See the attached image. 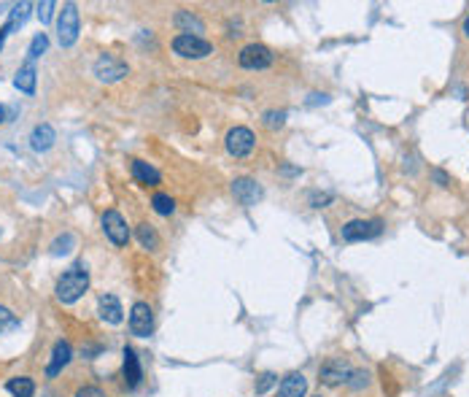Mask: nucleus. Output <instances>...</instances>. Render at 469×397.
Here are the masks:
<instances>
[{
    "instance_id": "1",
    "label": "nucleus",
    "mask_w": 469,
    "mask_h": 397,
    "mask_svg": "<svg viewBox=\"0 0 469 397\" xmlns=\"http://www.w3.org/2000/svg\"><path fill=\"white\" fill-rule=\"evenodd\" d=\"M86 290H89V273H86V268L79 262V265H73V268H68V271L62 273L54 292H57V300H60V303L70 306V303H76Z\"/></svg>"
},
{
    "instance_id": "2",
    "label": "nucleus",
    "mask_w": 469,
    "mask_h": 397,
    "mask_svg": "<svg viewBox=\"0 0 469 397\" xmlns=\"http://www.w3.org/2000/svg\"><path fill=\"white\" fill-rule=\"evenodd\" d=\"M79 27H82V20H79L76 3H65L60 11V20H57V38H60L62 49H70L79 41Z\"/></svg>"
},
{
    "instance_id": "3",
    "label": "nucleus",
    "mask_w": 469,
    "mask_h": 397,
    "mask_svg": "<svg viewBox=\"0 0 469 397\" xmlns=\"http://www.w3.org/2000/svg\"><path fill=\"white\" fill-rule=\"evenodd\" d=\"M170 46H173V52H176L178 57H184V60H205V57L213 54V43L205 41L203 36H200V38H197V36H176Z\"/></svg>"
},
{
    "instance_id": "4",
    "label": "nucleus",
    "mask_w": 469,
    "mask_h": 397,
    "mask_svg": "<svg viewBox=\"0 0 469 397\" xmlns=\"http://www.w3.org/2000/svg\"><path fill=\"white\" fill-rule=\"evenodd\" d=\"M383 232V222L380 219H351L343 225V241L348 244H359V241H372V238H378Z\"/></svg>"
},
{
    "instance_id": "5",
    "label": "nucleus",
    "mask_w": 469,
    "mask_h": 397,
    "mask_svg": "<svg viewBox=\"0 0 469 397\" xmlns=\"http://www.w3.org/2000/svg\"><path fill=\"white\" fill-rule=\"evenodd\" d=\"M92 70H95V76H98V82H105V84H116L122 82L124 76L130 73V68L124 60L119 57H114V54H100L95 65H92Z\"/></svg>"
},
{
    "instance_id": "6",
    "label": "nucleus",
    "mask_w": 469,
    "mask_h": 397,
    "mask_svg": "<svg viewBox=\"0 0 469 397\" xmlns=\"http://www.w3.org/2000/svg\"><path fill=\"white\" fill-rule=\"evenodd\" d=\"M272 52L267 49L265 43H248V46H243L240 49V54H238V63H240V68H245V70H265V68H270L272 65Z\"/></svg>"
},
{
    "instance_id": "7",
    "label": "nucleus",
    "mask_w": 469,
    "mask_h": 397,
    "mask_svg": "<svg viewBox=\"0 0 469 397\" xmlns=\"http://www.w3.org/2000/svg\"><path fill=\"white\" fill-rule=\"evenodd\" d=\"M224 147L232 157L243 160V157H248V154L254 151V147H256V138H254V133H251L248 127H232V130L226 133Z\"/></svg>"
},
{
    "instance_id": "8",
    "label": "nucleus",
    "mask_w": 469,
    "mask_h": 397,
    "mask_svg": "<svg viewBox=\"0 0 469 397\" xmlns=\"http://www.w3.org/2000/svg\"><path fill=\"white\" fill-rule=\"evenodd\" d=\"M102 232L108 235V241L114 244V246H127V241H130V227H127V222H124V216L119 211L108 209L102 214Z\"/></svg>"
},
{
    "instance_id": "9",
    "label": "nucleus",
    "mask_w": 469,
    "mask_h": 397,
    "mask_svg": "<svg viewBox=\"0 0 469 397\" xmlns=\"http://www.w3.org/2000/svg\"><path fill=\"white\" fill-rule=\"evenodd\" d=\"M232 197L240 203V206H245V209H251V206H256L259 200H262V187H259V181L256 179H248V176H240V179H235L232 181Z\"/></svg>"
},
{
    "instance_id": "10",
    "label": "nucleus",
    "mask_w": 469,
    "mask_h": 397,
    "mask_svg": "<svg viewBox=\"0 0 469 397\" xmlns=\"http://www.w3.org/2000/svg\"><path fill=\"white\" fill-rule=\"evenodd\" d=\"M130 330L138 338H148L154 330V314L148 308V303H135L130 311Z\"/></svg>"
},
{
    "instance_id": "11",
    "label": "nucleus",
    "mask_w": 469,
    "mask_h": 397,
    "mask_svg": "<svg viewBox=\"0 0 469 397\" xmlns=\"http://www.w3.org/2000/svg\"><path fill=\"white\" fill-rule=\"evenodd\" d=\"M351 365H348L346 359H329L327 365L321 368V381L329 384V387H337V384H348V378H351Z\"/></svg>"
},
{
    "instance_id": "12",
    "label": "nucleus",
    "mask_w": 469,
    "mask_h": 397,
    "mask_svg": "<svg viewBox=\"0 0 469 397\" xmlns=\"http://www.w3.org/2000/svg\"><path fill=\"white\" fill-rule=\"evenodd\" d=\"M98 314H100V319L108 322V324H122L124 311H122L119 297H116V294H100V300H98Z\"/></svg>"
},
{
    "instance_id": "13",
    "label": "nucleus",
    "mask_w": 469,
    "mask_h": 397,
    "mask_svg": "<svg viewBox=\"0 0 469 397\" xmlns=\"http://www.w3.org/2000/svg\"><path fill=\"white\" fill-rule=\"evenodd\" d=\"M124 384H127V389H135L138 384H141L143 378V370H141V362H138V354H135V349H130V346H124Z\"/></svg>"
},
{
    "instance_id": "14",
    "label": "nucleus",
    "mask_w": 469,
    "mask_h": 397,
    "mask_svg": "<svg viewBox=\"0 0 469 397\" xmlns=\"http://www.w3.org/2000/svg\"><path fill=\"white\" fill-rule=\"evenodd\" d=\"M132 176H135V181H141L143 187H157V184H162V173L154 165H148L146 160H132Z\"/></svg>"
},
{
    "instance_id": "15",
    "label": "nucleus",
    "mask_w": 469,
    "mask_h": 397,
    "mask_svg": "<svg viewBox=\"0 0 469 397\" xmlns=\"http://www.w3.org/2000/svg\"><path fill=\"white\" fill-rule=\"evenodd\" d=\"M54 141H57V133H54V127L52 125H36L33 127V133H30V147L36 149V151H49V149L54 147Z\"/></svg>"
},
{
    "instance_id": "16",
    "label": "nucleus",
    "mask_w": 469,
    "mask_h": 397,
    "mask_svg": "<svg viewBox=\"0 0 469 397\" xmlns=\"http://www.w3.org/2000/svg\"><path fill=\"white\" fill-rule=\"evenodd\" d=\"M173 24L181 30V36H197V38H200V33H205L203 20H200V17H194L192 11H184V8L173 17Z\"/></svg>"
},
{
    "instance_id": "17",
    "label": "nucleus",
    "mask_w": 469,
    "mask_h": 397,
    "mask_svg": "<svg viewBox=\"0 0 469 397\" xmlns=\"http://www.w3.org/2000/svg\"><path fill=\"white\" fill-rule=\"evenodd\" d=\"M70 343L68 340H57L54 343V352H52V362H49V368H46V376L49 378H54L57 373H60L62 368L70 362Z\"/></svg>"
},
{
    "instance_id": "18",
    "label": "nucleus",
    "mask_w": 469,
    "mask_h": 397,
    "mask_svg": "<svg viewBox=\"0 0 469 397\" xmlns=\"http://www.w3.org/2000/svg\"><path fill=\"white\" fill-rule=\"evenodd\" d=\"M307 381L302 373H289L278 387V397H305Z\"/></svg>"
},
{
    "instance_id": "19",
    "label": "nucleus",
    "mask_w": 469,
    "mask_h": 397,
    "mask_svg": "<svg viewBox=\"0 0 469 397\" xmlns=\"http://www.w3.org/2000/svg\"><path fill=\"white\" fill-rule=\"evenodd\" d=\"M14 87H17L20 92H24V95H33V92H36V68H33V63H24L20 70H17Z\"/></svg>"
},
{
    "instance_id": "20",
    "label": "nucleus",
    "mask_w": 469,
    "mask_h": 397,
    "mask_svg": "<svg viewBox=\"0 0 469 397\" xmlns=\"http://www.w3.org/2000/svg\"><path fill=\"white\" fill-rule=\"evenodd\" d=\"M6 389H8L14 397H33L36 395V384H33V378H27V376L11 378V381L6 384Z\"/></svg>"
},
{
    "instance_id": "21",
    "label": "nucleus",
    "mask_w": 469,
    "mask_h": 397,
    "mask_svg": "<svg viewBox=\"0 0 469 397\" xmlns=\"http://www.w3.org/2000/svg\"><path fill=\"white\" fill-rule=\"evenodd\" d=\"M138 241H141V246L143 249H148V251H157L160 249V235H157V230L151 227V225H138Z\"/></svg>"
},
{
    "instance_id": "22",
    "label": "nucleus",
    "mask_w": 469,
    "mask_h": 397,
    "mask_svg": "<svg viewBox=\"0 0 469 397\" xmlns=\"http://www.w3.org/2000/svg\"><path fill=\"white\" fill-rule=\"evenodd\" d=\"M27 11H30V3H20V6H14V11H11V17H8V22H6V33H11V30H17V27H22L24 24V20H27Z\"/></svg>"
},
{
    "instance_id": "23",
    "label": "nucleus",
    "mask_w": 469,
    "mask_h": 397,
    "mask_svg": "<svg viewBox=\"0 0 469 397\" xmlns=\"http://www.w3.org/2000/svg\"><path fill=\"white\" fill-rule=\"evenodd\" d=\"M151 206L157 214H162V216H170L173 211H176V200L170 197V195H164V192H157L154 197H151Z\"/></svg>"
},
{
    "instance_id": "24",
    "label": "nucleus",
    "mask_w": 469,
    "mask_h": 397,
    "mask_svg": "<svg viewBox=\"0 0 469 397\" xmlns=\"http://www.w3.org/2000/svg\"><path fill=\"white\" fill-rule=\"evenodd\" d=\"M46 49H49V38H46V33H38V36L30 41V49H27V57H30V63H33V60H38Z\"/></svg>"
},
{
    "instance_id": "25",
    "label": "nucleus",
    "mask_w": 469,
    "mask_h": 397,
    "mask_svg": "<svg viewBox=\"0 0 469 397\" xmlns=\"http://www.w3.org/2000/svg\"><path fill=\"white\" fill-rule=\"evenodd\" d=\"M262 125L267 130H278V127L286 125V111H265L262 114Z\"/></svg>"
},
{
    "instance_id": "26",
    "label": "nucleus",
    "mask_w": 469,
    "mask_h": 397,
    "mask_svg": "<svg viewBox=\"0 0 469 397\" xmlns=\"http://www.w3.org/2000/svg\"><path fill=\"white\" fill-rule=\"evenodd\" d=\"M70 246H73V235H70V232H65V235H60V238L52 244V254H68Z\"/></svg>"
},
{
    "instance_id": "27",
    "label": "nucleus",
    "mask_w": 469,
    "mask_h": 397,
    "mask_svg": "<svg viewBox=\"0 0 469 397\" xmlns=\"http://www.w3.org/2000/svg\"><path fill=\"white\" fill-rule=\"evenodd\" d=\"M327 203H332V195H329V192H310V206H313V209H324Z\"/></svg>"
},
{
    "instance_id": "28",
    "label": "nucleus",
    "mask_w": 469,
    "mask_h": 397,
    "mask_svg": "<svg viewBox=\"0 0 469 397\" xmlns=\"http://www.w3.org/2000/svg\"><path fill=\"white\" fill-rule=\"evenodd\" d=\"M17 324V319H14V314L6 308V306H0V333H6L8 327H14Z\"/></svg>"
},
{
    "instance_id": "29",
    "label": "nucleus",
    "mask_w": 469,
    "mask_h": 397,
    "mask_svg": "<svg viewBox=\"0 0 469 397\" xmlns=\"http://www.w3.org/2000/svg\"><path fill=\"white\" fill-rule=\"evenodd\" d=\"M272 384H278V376L275 373H265V376L259 378V384H256V395H265Z\"/></svg>"
},
{
    "instance_id": "30",
    "label": "nucleus",
    "mask_w": 469,
    "mask_h": 397,
    "mask_svg": "<svg viewBox=\"0 0 469 397\" xmlns=\"http://www.w3.org/2000/svg\"><path fill=\"white\" fill-rule=\"evenodd\" d=\"M367 373H364V370H353V373H351V378H348V384H351V387H353V389H359V387H367Z\"/></svg>"
},
{
    "instance_id": "31",
    "label": "nucleus",
    "mask_w": 469,
    "mask_h": 397,
    "mask_svg": "<svg viewBox=\"0 0 469 397\" xmlns=\"http://www.w3.org/2000/svg\"><path fill=\"white\" fill-rule=\"evenodd\" d=\"M52 11H54V3H52V0L41 3V6H38V20H41L43 24H46V22L52 20Z\"/></svg>"
},
{
    "instance_id": "32",
    "label": "nucleus",
    "mask_w": 469,
    "mask_h": 397,
    "mask_svg": "<svg viewBox=\"0 0 469 397\" xmlns=\"http://www.w3.org/2000/svg\"><path fill=\"white\" fill-rule=\"evenodd\" d=\"M76 397H105V392H102L100 387H82L76 392Z\"/></svg>"
},
{
    "instance_id": "33",
    "label": "nucleus",
    "mask_w": 469,
    "mask_h": 397,
    "mask_svg": "<svg viewBox=\"0 0 469 397\" xmlns=\"http://www.w3.org/2000/svg\"><path fill=\"white\" fill-rule=\"evenodd\" d=\"M281 173H284V176H300V173H302V170H300V167L284 165V167H281Z\"/></svg>"
},
{
    "instance_id": "34",
    "label": "nucleus",
    "mask_w": 469,
    "mask_h": 397,
    "mask_svg": "<svg viewBox=\"0 0 469 397\" xmlns=\"http://www.w3.org/2000/svg\"><path fill=\"white\" fill-rule=\"evenodd\" d=\"M434 179L440 181V187H445V184H448V176H445L443 170H434Z\"/></svg>"
},
{
    "instance_id": "35",
    "label": "nucleus",
    "mask_w": 469,
    "mask_h": 397,
    "mask_svg": "<svg viewBox=\"0 0 469 397\" xmlns=\"http://www.w3.org/2000/svg\"><path fill=\"white\" fill-rule=\"evenodd\" d=\"M464 36L469 38V14H467V20H464Z\"/></svg>"
},
{
    "instance_id": "36",
    "label": "nucleus",
    "mask_w": 469,
    "mask_h": 397,
    "mask_svg": "<svg viewBox=\"0 0 469 397\" xmlns=\"http://www.w3.org/2000/svg\"><path fill=\"white\" fill-rule=\"evenodd\" d=\"M0 122H6V108L0 105Z\"/></svg>"
}]
</instances>
